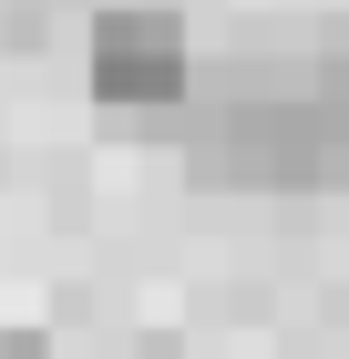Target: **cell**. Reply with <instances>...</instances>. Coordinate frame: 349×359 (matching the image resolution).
I'll use <instances>...</instances> for the list:
<instances>
[{
	"label": "cell",
	"instance_id": "obj_2",
	"mask_svg": "<svg viewBox=\"0 0 349 359\" xmlns=\"http://www.w3.org/2000/svg\"><path fill=\"white\" fill-rule=\"evenodd\" d=\"M82 83L113 113H154L185 93V21L154 11V0H113L93 11V41H82Z\"/></svg>",
	"mask_w": 349,
	"mask_h": 359
},
{
	"label": "cell",
	"instance_id": "obj_1",
	"mask_svg": "<svg viewBox=\"0 0 349 359\" xmlns=\"http://www.w3.org/2000/svg\"><path fill=\"white\" fill-rule=\"evenodd\" d=\"M195 185H339L349 134L329 123L319 93H237L195 134Z\"/></svg>",
	"mask_w": 349,
	"mask_h": 359
},
{
	"label": "cell",
	"instance_id": "obj_3",
	"mask_svg": "<svg viewBox=\"0 0 349 359\" xmlns=\"http://www.w3.org/2000/svg\"><path fill=\"white\" fill-rule=\"evenodd\" d=\"M0 359H52V349H41V339H0Z\"/></svg>",
	"mask_w": 349,
	"mask_h": 359
}]
</instances>
